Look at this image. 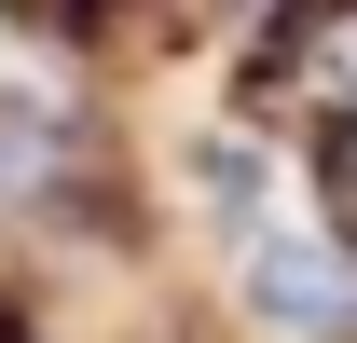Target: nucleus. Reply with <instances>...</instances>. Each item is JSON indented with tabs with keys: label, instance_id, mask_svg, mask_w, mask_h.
Returning a JSON list of instances; mask_svg holds the SVG:
<instances>
[{
	"label": "nucleus",
	"instance_id": "nucleus-1",
	"mask_svg": "<svg viewBox=\"0 0 357 343\" xmlns=\"http://www.w3.org/2000/svg\"><path fill=\"white\" fill-rule=\"evenodd\" d=\"M248 302H261L275 330H344V316H357V275L330 247H261V261H248Z\"/></svg>",
	"mask_w": 357,
	"mask_h": 343
},
{
	"label": "nucleus",
	"instance_id": "nucleus-2",
	"mask_svg": "<svg viewBox=\"0 0 357 343\" xmlns=\"http://www.w3.org/2000/svg\"><path fill=\"white\" fill-rule=\"evenodd\" d=\"M330 192H344V220H357V124L330 137Z\"/></svg>",
	"mask_w": 357,
	"mask_h": 343
}]
</instances>
